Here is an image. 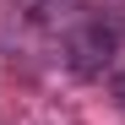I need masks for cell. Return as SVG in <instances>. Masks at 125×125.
Wrapping results in <instances>:
<instances>
[{"label": "cell", "mask_w": 125, "mask_h": 125, "mask_svg": "<svg viewBox=\"0 0 125 125\" xmlns=\"http://www.w3.org/2000/svg\"><path fill=\"white\" fill-rule=\"evenodd\" d=\"M114 98H120V109H125V71L114 76Z\"/></svg>", "instance_id": "2"}, {"label": "cell", "mask_w": 125, "mask_h": 125, "mask_svg": "<svg viewBox=\"0 0 125 125\" xmlns=\"http://www.w3.org/2000/svg\"><path fill=\"white\" fill-rule=\"evenodd\" d=\"M114 54H120V22L93 16L82 33H71V44H65V65H71L76 76H98Z\"/></svg>", "instance_id": "1"}]
</instances>
